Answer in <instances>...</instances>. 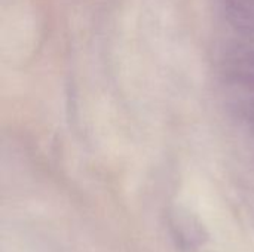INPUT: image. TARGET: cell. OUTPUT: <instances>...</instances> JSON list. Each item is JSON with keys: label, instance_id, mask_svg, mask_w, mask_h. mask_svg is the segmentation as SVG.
Wrapping results in <instances>:
<instances>
[{"label": "cell", "instance_id": "2", "mask_svg": "<svg viewBox=\"0 0 254 252\" xmlns=\"http://www.w3.org/2000/svg\"><path fill=\"white\" fill-rule=\"evenodd\" d=\"M249 0H231L228 6L231 22L244 34L254 36V7L247 4Z\"/></svg>", "mask_w": 254, "mask_h": 252}, {"label": "cell", "instance_id": "4", "mask_svg": "<svg viewBox=\"0 0 254 252\" xmlns=\"http://www.w3.org/2000/svg\"><path fill=\"white\" fill-rule=\"evenodd\" d=\"M249 1H250V0H249Z\"/></svg>", "mask_w": 254, "mask_h": 252}, {"label": "cell", "instance_id": "3", "mask_svg": "<svg viewBox=\"0 0 254 252\" xmlns=\"http://www.w3.org/2000/svg\"><path fill=\"white\" fill-rule=\"evenodd\" d=\"M249 113H250V119L254 122V102L250 105V110H249Z\"/></svg>", "mask_w": 254, "mask_h": 252}, {"label": "cell", "instance_id": "1", "mask_svg": "<svg viewBox=\"0 0 254 252\" xmlns=\"http://www.w3.org/2000/svg\"><path fill=\"white\" fill-rule=\"evenodd\" d=\"M226 76L243 88L254 89V50L232 56L226 62Z\"/></svg>", "mask_w": 254, "mask_h": 252}]
</instances>
